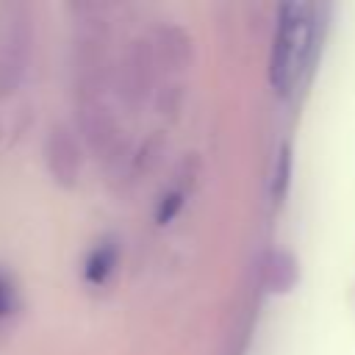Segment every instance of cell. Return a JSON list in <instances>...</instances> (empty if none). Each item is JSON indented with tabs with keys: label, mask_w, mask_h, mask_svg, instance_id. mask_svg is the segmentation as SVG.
<instances>
[{
	"label": "cell",
	"mask_w": 355,
	"mask_h": 355,
	"mask_svg": "<svg viewBox=\"0 0 355 355\" xmlns=\"http://www.w3.org/2000/svg\"><path fill=\"white\" fill-rule=\"evenodd\" d=\"M316 6L311 3H283L277 14L275 42H272V86L277 94H291L311 61L313 50V22Z\"/></svg>",
	"instance_id": "1"
},
{
	"label": "cell",
	"mask_w": 355,
	"mask_h": 355,
	"mask_svg": "<svg viewBox=\"0 0 355 355\" xmlns=\"http://www.w3.org/2000/svg\"><path fill=\"white\" fill-rule=\"evenodd\" d=\"M114 263H116V247L114 244H100L92 252V258L86 261V277L92 283H103Z\"/></svg>",
	"instance_id": "2"
},
{
	"label": "cell",
	"mask_w": 355,
	"mask_h": 355,
	"mask_svg": "<svg viewBox=\"0 0 355 355\" xmlns=\"http://www.w3.org/2000/svg\"><path fill=\"white\" fill-rule=\"evenodd\" d=\"M11 305H14V291H11V286L0 277V316H6V313L11 311Z\"/></svg>",
	"instance_id": "3"
}]
</instances>
